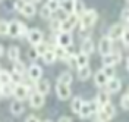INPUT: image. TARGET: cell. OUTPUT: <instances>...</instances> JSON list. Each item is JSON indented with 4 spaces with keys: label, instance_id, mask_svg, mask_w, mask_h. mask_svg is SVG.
Listing matches in <instances>:
<instances>
[{
    "label": "cell",
    "instance_id": "cell-29",
    "mask_svg": "<svg viewBox=\"0 0 129 122\" xmlns=\"http://www.w3.org/2000/svg\"><path fill=\"white\" fill-rule=\"evenodd\" d=\"M12 82V74L8 71H2L0 72V85H8Z\"/></svg>",
    "mask_w": 129,
    "mask_h": 122
},
{
    "label": "cell",
    "instance_id": "cell-56",
    "mask_svg": "<svg viewBox=\"0 0 129 122\" xmlns=\"http://www.w3.org/2000/svg\"><path fill=\"white\" fill-rule=\"evenodd\" d=\"M128 2H129V0H128Z\"/></svg>",
    "mask_w": 129,
    "mask_h": 122
},
{
    "label": "cell",
    "instance_id": "cell-10",
    "mask_svg": "<svg viewBox=\"0 0 129 122\" xmlns=\"http://www.w3.org/2000/svg\"><path fill=\"white\" fill-rule=\"evenodd\" d=\"M28 41L31 43L34 47L38 46L40 43H43V33H41L38 28H32V30H29V33H28Z\"/></svg>",
    "mask_w": 129,
    "mask_h": 122
},
{
    "label": "cell",
    "instance_id": "cell-40",
    "mask_svg": "<svg viewBox=\"0 0 129 122\" xmlns=\"http://www.w3.org/2000/svg\"><path fill=\"white\" fill-rule=\"evenodd\" d=\"M26 3H28L26 0H16L15 5H13V8H15L16 10H19V12H22V9H24V6Z\"/></svg>",
    "mask_w": 129,
    "mask_h": 122
},
{
    "label": "cell",
    "instance_id": "cell-12",
    "mask_svg": "<svg viewBox=\"0 0 129 122\" xmlns=\"http://www.w3.org/2000/svg\"><path fill=\"white\" fill-rule=\"evenodd\" d=\"M57 46H62V47H72V35L71 33H59L57 35Z\"/></svg>",
    "mask_w": 129,
    "mask_h": 122
},
{
    "label": "cell",
    "instance_id": "cell-5",
    "mask_svg": "<svg viewBox=\"0 0 129 122\" xmlns=\"http://www.w3.org/2000/svg\"><path fill=\"white\" fill-rule=\"evenodd\" d=\"M13 96H15L16 100H21V102L25 100V99L29 96V87L22 84V82L13 85Z\"/></svg>",
    "mask_w": 129,
    "mask_h": 122
},
{
    "label": "cell",
    "instance_id": "cell-39",
    "mask_svg": "<svg viewBox=\"0 0 129 122\" xmlns=\"http://www.w3.org/2000/svg\"><path fill=\"white\" fill-rule=\"evenodd\" d=\"M120 106L125 109V110H129V94L122 96V99H120Z\"/></svg>",
    "mask_w": 129,
    "mask_h": 122
},
{
    "label": "cell",
    "instance_id": "cell-17",
    "mask_svg": "<svg viewBox=\"0 0 129 122\" xmlns=\"http://www.w3.org/2000/svg\"><path fill=\"white\" fill-rule=\"evenodd\" d=\"M94 82H95L97 87H106L107 82H109V78L106 77V74L103 72V69L97 71L95 75H94Z\"/></svg>",
    "mask_w": 129,
    "mask_h": 122
},
{
    "label": "cell",
    "instance_id": "cell-16",
    "mask_svg": "<svg viewBox=\"0 0 129 122\" xmlns=\"http://www.w3.org/2000/svg\"><path fill=\"white\" fill-rule=\"evenodd\" d=\"M60 9L69 16L75 13V0H62L60 2Z\"/></svg>",
    "mask_w": 129,
    "mask_h": 122
},
{
    "label": "cell",
    "instance_id": "cell-53",
    "mask_svg": "<svg viewBox=\"0 0 129 122\" xmlns=\"http://www.w3.org/2000/svg\"><path fill=\"white\" fill-rule=\"evenodd\" d=\"M44 122H53V121H50V119H47V121H44Z\"/></svg>",
    "mask_w": 129,
    "mask_h": 122
},
{
    "label": "cell",
    "instance_id": "cell-36",
    "mask_svg": "<svg viewBox=\"0 0 129 122\" xmlns=\"http://www.w3.org/2000/svg\"><path fill=\"white\" fill-rule=\"evenodd\" d=\"M35 50L38 52L40 56H44V55L47 53V50H48V46L46 44V43H40L38 46H35Z\"/></svg>",
    "mask_w": 129,
    "mask_h": 122
},
{
    "label": "cell",
    "instance_id": "cell-9",
    "mask_svg": "<svg viewBox=\"0 0 129 122\" xmlns=\"http://www.w3.org/2000/svg\"><path fill=\"white\" fill-rule=\"evenodd\" d=\"M56 94L60 100H68L72 94V90H71V85H64V84H56Z\"/></svg>",
    "mask_w": 129,
    "mask_h": 122
},
{
    "label": "cell",
    "instance_id": "cell-1",
    "mask_svg": "<svg viewBox=\"0 0 129 122\" xmlns=\"http://www.w3.org/2000/svg\"><path fill=\"white\" fill-rule=\"evenodd\" d=\"M97 21V12L94 9H88L85 10V13L79 18V27L81 31H87L88 28H91L92 25L95 24Z\"/></svg>",
    "mask_w": 129,
    "mask_h": 122
},
{
    "label": "cell",
    "instance_id": "cell-27",
    "mask_svg": "<svg viewBox=\"0 0 129 122\" xmlns=\"http://www.w3.org/2000/svg\"><path fill=\"white\" fill-rule=\"evenodd\" d=\"M89 77H91V68L89 66H84L78 69V78L81 81H87Z\"/></svg>",
    "mask_w": 129,
    "mask_h": 122
},
{
    "label": "cell",
    "instance_id": "cell-51",
    "mask_svg": "<svg viewBox=\"0 0 129 122\" xmlns=\"http://www.w3.org/2000/svg\"><path fill=\"white\" fill-rule=\"evenodd\" d=\"M94 122H103V121H101V119H98V118H97V119H95V121H94Z\"/></svg>",
    "mask_w": 129,
    "mask_h": 122
},
{
    "label": "cell",
    "instance_id": "cell-3",
    "mask_svg": "<svg viewBox=\"0 0 129 122\" xmlns=\"http://www.w3.org/2000/svg\"><path fill=\"white\" fill-rule=\"evenodd\" d=\"M114 115H116V107H114L112 103H107L106 106L100 107V110H98V113H97V118L101 119L103 122H109Z\"/></svg>",
    "mask_w": 129,
    "mask_h": 122
},
{
    "label": "cell",
    "instance_id": "cell-52",
    "mask_svg": "<svg viewBox=\"0 0 129 122\" xmlns=\"http://www.w3.org/2000/svg\"><path fill=\"white\" fill-rule=\"evenodd\" d=\"M0 96H2V85H0Z\"/></svg>",
    "mask_w": 129,
    "mask_h": 122
},
{
    "label": "cell",
    "instance_id": "cell-54",
    "mask_svg": "<svg viewBox=\"0 0 129 122\" xmlns=\"http://www.w3.org/2000/svg\"><path fill=\"white\" fill-rule=\"evenodd\" d=\"M126 94H129V88H128V93H126Z\"/></svg>",
    "mask_w": 129,
    "mask_h": 122
},
{
    "label": "cell",
    "instance_id": "cell-47",
    "mask_svg": "<svg viewBox=\"0 0 129 122\" xmlns=\"http://www.w3.org/2000/svg\"><path fill=\"white\" fill-rule=\"evenodd\" d=\"M59 122H72V119H71L69 116H62V118L59 119Z\"/></svg>",
    "mask_w": 129,
    "mask_h": 122
},
{
    "label": "cell",
    "instance_id": "cell-43",
    "mask_svg": "<svg viewBox=\"0 0 129 122\" xmlns=\"http://www.w3.org/2000/svg\"><path fill=\"white\" fill-rule=\"evenodd\" d=\"M122 41H123L125 46H129V28L125 30V33H123V35H122Z\"/></svg>",
    "mask_w": 129,
    "mask_h": 122
},
{
    "label": "cell",
    "instance_id": "cell-15",
    "mask_svg": "<svg viewBox=\"0 0 129 122\" xmlns=\"http://www.w3.org/2000/svg\"><path fill=\"white\" fill-rule=\"evenodd\" d=\"M21 25H22V22H19V21H12V22H9V35H10L12 38L21 37Z\"/></svg>",
    "mask_w": 129,
    "mask_h": 122
},
{
    "label": "cell",
    "instance_id": "cell-21",
    "mask_svg": "<svg viewBox=\"0 0 129 122\" xmlns=\"http://www.w3.org/2000/svg\"><path fill=\"white\" fill-rule=\"evenodd\" d=\"M24 103L21 102V100H15V102H12L10 103V112L15 115V116H18V115L24 113Z\"/></svg>",
    "mask_w": 129,
    "mask_h": 122
},
{
    "label": "cell",
    "instance_id": "cell-44",
    "mask_svg": "<svg viewBox=\"0 0 129 122\" xmlns=\"http://www.w3.org/2000/svg\"><path fill=\"white\" fill-rule=\"evenodd\" d=\"M120 18L125 21V22H129V8H125L123 10H122Z\"/></svg>",
    "mask_w": 129,
    "mask_h": 122
},
{
    "label": "cell",
    "instance_id": "cell-42",
    "mask_svg": "<svg viewBox=\"0 0 129 122\" xmlns=\"http://www.w3.org/2000/svg\"><path fill=\"white\" fill-rule=\"evenodd\" d=\"M60 27H62V21H57V19H53L51 21V30L53 31H60Z\"/></svg>",
    "mask_w": 129,
    "mask_h": 122
},
{
    "label": "cell",
    "instance_id": "cell-30",
    "mask_svg": "<svg viewBox=\"0 0 129 122\" xmlns=\"http://www.w3.org/2000/svg\"><path fill=\"white\" fill-rule=\"evenodd\" d=\"M57 59V56H56V53H54V50H51V49H48L47 50V53L43 56V60L46 62V63H54V60Z\"/></svg>",
    "mask_w": 129,
    "mask_h": 122
},
{
    "label": "cell",
    "instance_id": "cell-8",
    "mask_svg": "<svg viewBox=\"0 0 129 122\" xmlns=\"http://www.w3.org/2000/svg\"><path fill=\"white\" fill-rule=\"evenodd\" d=\"M122 60V55L119 52H112L110 55L103 57V66H116Z\"/></svg>",
    "mask_w": 129,
    "mask_h": 122
},
{
    "label": "cell",
    "instance_id": "cell-34",
    "mask_svg": "<svg viewBox=\"0 0 129 122\" xmlns=\"http://www.w3.org/2000/svg\"><path fill=\"white\" fill-rule=\"evenodd\" d=\"M0 35H9V22L0 21Z\"/></svg>",
    "mask_w": 129,
    "mask_h": 122
},
{
    "label": "cell",
    "instance_id": "cell-24",
    "mask_svg": "<svg viewBox=\"0 0 129 122\" xmlns=\"http://www.w3.org/2000/svg\"><path fill=\"white\" fill-rule=\"evenodd\" d=\"M19 55H21V50L18 46H10L8 49V57L9 60H12V62H16V60H19Z\"/></svg>",
    "mask_w": 129,
    "mask_h": 122
},
{
    "label": "cell",
    "instance_id": "cell-55",
    "mask_svg": "<svg viewBox=\"0 0 129 122\" xmlns=\"http://www.w3.org/2000/svg\"><path fill=\"white\" fill-rule=\"evenodd\" d=\"M2 71H3V69H2V68H0V72H2Z\"/></svg>",
    "mask_w": 129,
    "mask_h": 122
},
{
    "label": "cell",
    "instance_id": "cell-28",
    "mask_svg": "<svg viewBox=\"0 0 129 122\" xmlns=\"http://www.w3.org/2000/svg\"><path fill=\"white\" fill-rule=\"evenodd\" d=\"M54 53H56V56H57V59H68V56H69V53H68V49L66 47H62V46H56L54 47Z\"/></svg>",
    "mask_w": 129,
    "mask_h": 122
},
{
    "label": "cell",
    "instance_id": "cell-19",
    "mask_svg": "<svg viewBox=\"0 0 129 122\" xmlns=\"http://www.w3.org/2000/svg\"><path fill=\"white\" fill-rule=\"evenodd\" d=\"M94 43L91 38H85V40L82 41V44H81V53H84V55H91V53H94Z\"/></svg>",
    "mask_w": 129,
    "mask_h": 122
},
{
    "label": "cell",
    "instance_id": "cell-6",
    "mask_svg": "<svg viewBox=\"0 0 129 122\" xmlns=\"http://www.w3.org/2000/svg\"><path fill=\"white\" fill-rule=\"evenodd\" d=\"M112 50H113V40H110L109 37H103L98 41V52H100V55L103 57L110 55Z\"/></svg>",
    "mask_w": 129,
    "mask_h": 122
},
{
    "label": "cell",
    "instance_id": "cell-25",
    "mask_svg": "<svg viewBox=\"0 0 129 122\" xmlns=\"http://www.w3.org/2000/svg\"><path fill=\"white\" fill-rule=\"evenodd\" d=\"M57 82L59 84H64V85H71L72 84V74L69 72V71H64L59 75V78H57Z\"/></svg>",
    "mask_w": 129,
    "mask_h": 122
},
{
    "label": "cell",
    "instance_id": "cell-26",
    "mask_svg": "<svg viewBox=\"0 0 129 122\" xmlns=\"http://www.w3.org/2000/svg\"><path fill=\"white\" fill-rule=\"evenodd\" d=\"M88 62H89L88 55H84V53H78V55H76V65H78V69H79V68H84V66H88Z\"/></svg>",
    "mask_w": 129,
    "mask_h": 122
},
{
    "label": "cell",
    "instance_id": "cell-41",
    "mask_svg": "<svg viewBox=\"0 0 129 122\" xmlns=\"http://www.w3.org/2000/svg\"><path fill=\"white\" fill-rule=\"evenodd\" d=\"M28 57H29L31 60H37V59L40 57V55H38V52L35 50V47H34V49H29V50H28Z\"/></svg>",
    "mask_w": 129,
    "mask_h": 122
},
{
    "label": "cell",
    "instance_id": "cell-46",
    "mask_svg": "<svg viewBox=\"0 0 129 122\" xmlns=\"http://www.w3.org/2000/svg\"><path fill=\"white\" fill-rule=\"evenodd\" d=\"M25 122H40V121H38V118H35V116H28Z\"/></svg>",
    "mask_w": 129,
    "mask_h": 122
},
{
    "label": "cell",
    "instance_id": "cell-31",
    "mask_svg": "<svg viewBox=\"0 0 129 122\" xmlns=\"http://www.w3.org/2000/svg\"><path fill=\"white\" fill-rule=\"evenodd\" d=\"M13 72L18 74V75H24L25 74V65L22 60H16V62H13Z\"/></svg>",
    "mask_w": 129,
    "mask_h": 122
},
{
    "label": "cell",
    "instance_id": "cell-33",
    "mask_svg": "<svg viewBox=\"0 0 129 122\" xmlns=\"http://www.w3.org/2000/svg\"><path fill=\"white\" fill-rule=\"evenodd\" d=\"M40 15H41V18H43V19H50V18H51V15H53V10L48 8L47 5H44V6L41 8V10H40Z\"/></svg>",
    "mask_w": 129,
    "mask_h": 122
},
{
    "label": "cell",
    "instance_id": "cell-7",
    "mask_svg": "<svg viewBox=\"0 0 129 122\" xmlns=\"http://www.w3.org/2000/svg\"><path fill=\"white\" fill-rule=\"evenodd\" d=\"M125 27L122 24H114L110 27V30H109V34H107V37L110 38V40H119V38H122V35H123V33H125Z\"/></svg>",
    "mask_w": 129,
    "mask_h": 122
},
{
    "label": "cell",
    "instance_id": "cell-49",
    "mask_svg": "<svg viewBox=\"0 0 129 122\" xmlns=\"http://www.w3.org/2000/svg\"><path fill=\"white\" fill-rule=\"evenodd\" d=\"M126 68H128V71H129V57H128V60H126Z\"/></svg>",
    "mask_w": 129,
    "mask_h": 122
},
{
    "label": "cell",
    "instance_id": "cell-32",
    "mask_svg": "<svg viewBox=\"0 0 129 122\" xmlns=\"http://www.w3.org/2000/svg\"><path fill=\"white\" fill-rule=\"evenodd\" d=\"M85 13V8H84V2L82 0H75V15L82 16Z\"/></svg>",
    "mask_w": 129,
    "mask_h": 122
},
{
    "label": "cell",
    "instance_id": "cell-11",
    "mask_svg": "<svg viewBox=\"0 0 129 122\" xmlns=\"http://www.w3.org/2000/svg\"><path fill=\"white\" fill-rule=\"evenodd\" d=\"M29 105L34 109H40L41 106L44 105V96L38 91H32L29 94Z\"/></svg>",
    "mask_w": 129,
    "mask_h": 122
},
{
    "label": "cell",
    "instance_id": "cell-4",
    "mask_svg": "<svg viewBox=\"0 0 129 122\" xmlns=\"http://www.w3.org/2000/svg\"><path fill=\"white\" fill-rule=\"evenodd\" d=\"M78 22H79V16L75 15V13H73V15H69V16H66L63 21H62L60 33H71Z\"/></svg>",
    "mask_w": 129,
    "mask_h": 122
},
{
    "label": "cell",
    "instance_id": "cell-38",
    "mask_svg": "<svg viewBox=\"0 0 129 122\" xmlns=\"http://www.w3.org/2000/svg\"><path fill=\"white\" fill-rule=\"evenodd\" d=\"M103 72L106 74V77L109 80L114 78V66H103Z\"/></svg>",
    "mask_w": 129,
    "mask_h": 122
},
{
    "label": "cell",
    "instance_id": "cell-22",
    "mask_svg": "<svg viewBox=\"0 0 129 122\" xmlns=\"http://www.w3.org/2000/svg\"><path fill=\"white\" fill-rule=\"evenodd\" d=\"M109 94H110V93H107V91H98V94H97V97H95V102L98 103L100 107H103V106H106L107 103H110Z\"/></svg>",
    "mask_w": 129,
    "mask_h": 122
},
{
    "label": "cell",
    "instance_id": "cell-18",
    "mask_svg": "<svg viewBox=\"0 0 129 122\" xmlns=\"http://www.w3.org/2000/svg\"><path fill=\"white\" fill-rule=\"evenodd\" d=\"M35 91H38L43 96H46L50 91V81L48 80H40V81H37L35 82Z\"/></svg>",
    "mask_w": 129,
    "mask_h": 122
},
{
    "label": "cell",
    "instance_id": "cell-14",
    "mask_svg": "<svg viewBox=\"0 0 129 122\" xmlns=\"http://www.w3.org/2000/svg\"><path fill=\"white\" fill-rule=\"evenodd\" d=\"M106 88H107V93H119L122 88V81L119 78H110L109 82H107V85H106Z\"/></svg>",
    "mask_w": 129,
    "mask_h": 122
},
{
    "label": "cell",
    "instance_id": "cell-23",
    "mask_svg": "<svg viewBox=\"0 0 129 122\" xmlns=\"http://www.w3.org/2000/svg\"><path fill=\"white\" fill-rule=\"evenodd\" d=\"M82 106H84V100H82L81 97H73L72 99V102H71V110H72L73 113L79 115Z\"/></svg>",
    "mask_w": 129,
    "mask_h": 122
},
{
    "label": "cell",
    "instance_id": "cell-50",
    "mask_svg": "<svg viewBox=\"0 0 129 122\" xmlns=\"http://www.w3.org/2000/svg\"><path fill=\"white\" fill-rule=\"evenodd\" d=\"M29 2H32V3H38V2H41V0H29Z\"/></svg>",
    "mask_w": 129,
    "mask_h": 122
},
{
    "label": "cell",
    "instance_id": "cell-2",
    "mask_svg": "<svg viewBox=\"0 0 129 122\" xmlns=\"http://www.w3.org/2000/svg\"><path fill=\"white\" fill-rule=\"evenodd\" d=\"M98 110H100V106H98V103H97L95 100L84 102V106H82V109H81V112H79V116L82 119H87L89 116H92L94 113H98Z\"/></svg>",
    "mask_w": 129,
    "mask_h": 122
},
{
    "label": "cell",
    "instance_id": "cell-45",
    "mask_svg": "<svg viewBox=\"0 0 129 122\" xmlns=\"http://www.w3.org/2000/svg\"><path fill=\"white\" fill-rule=\"evenodd\" d=\"M28 33H29V30L26 28V25L25 24H22L21 25V37H25V35L28 37Z\"/></svg>",
    "mask_w": 129,
    "mask_h": 122
},
{
    "label": "cell",
    "instance_id": "cell-37",
    "mask_svg": "<svg viewBox=\"0 0 129 122\" xmlns=\"http://www.w3.org/2000/svg\"><path fill=\"white\" fill-rule=\"evenodd\" d=\"M46 5H47L53 12H56L57 9L60 8V0H47V3H46Z\"/></svg>",
    "mask_w": 129,
    "mask_h": 122
},
{
    "label": "cell",
    "instance_id": "cell-20",
    "mask_svg": "<svg viewBox=\"0 0 129 122\" xmlns=\"http://www.w3.org/2000/svg\"><path fill=\"white\" fill-rule=\"evenodd\" d=\"M24 16L26 18H31L34 16L35 13H37V8H35V3H32V2H28L26 5L24 6V9H22V12H21Z\"/></svg>",
    "mask_w": 129,
    "mask_h": 122
},
{
    "label": "cell",
    "instance_id": "cell-35",
    "mask_svg": "<svg viewBox=\"0 0 129 122\" xmlns=\"http://www.w3.org/2000/svg\"><path fill=\"white\" fill-rule=\"evenodd\" d=\"M10 94H13V87H10V84L2 85V96L3 97H9Z\"/></svg>",
    "mask_w": 129,
    "mask_h": 122
},
{
    "label": "cell",
    "instance_id": "cell-48",
    "mask_svg": "<svg viewBox=\"0 0 129 122\" xmlns=\"http://www.w3.org/2000/svg\"><path fill=\"white\" fill-rule=\"evenodd\" d=\"M2 55H3V46L0 44V56H2Z\"/></svg>",
    "mask_w": 129,
    "mask_h": 122
},
{
    "label": "cell",
    "instance_id": "cell-13",
    "mask_svg": "<svg viewBox=\"0 0 129 122\" xmlns=\"http://www.w3.org/2000/svg\"><path fill=\"white\" fill-rule=\"evenodd\" d=\"M28 77H29V80L31 81H40L41 80V75H43V69H41L38 65H35V63H32L29 68H28Z\"/></svg>",
    "mask_w": 129,
    "mask_h": 122
}]
</instances>
